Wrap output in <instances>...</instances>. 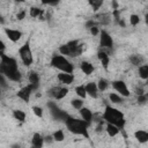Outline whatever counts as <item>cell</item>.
I'll return each mask as SVG.
<instances>
[{
	"mask_svg": "<svg viewBox=\"0 0 148 148\" xmlns=\"http://www.w3.org/2000/svg\"><path fill=\"white\" fill-rule=\"evenodd\" d=\"M5 32H6V35H7V37L12 40V42H17L21 37H22V32L20 31V30H14V29H8V28H6L5 29Z\"/></svg>",
	"mask_w": 148,
	"mask_h": 148,
	"instance_id": "8fae6325",
	"label": "cell"
},
{
	"mask_svg": "<svg viewBox=\"0 0 148 148\" xmlns=\"http://www.w3.org/2000/svg\"><path fill=\"white\" fill-rule=\"evenodd\" d=\"M59 52L61 53V56H71V50L67 46V44H64L59 47Z\"/></svg>",
	"mask_w": 148,
	"mask_h": 148,
	"instance_id": "4dcf8cb0",
	"label": "cell"
},
{
	"mask_svg": "<svg viewBox=\"0 0 148 148\" xmlns=\"http://www.w3.org/2000/svg\"><path fill=\"white\" fill-rule=\"evenodd\" d=\"M147 9H148V8H147Z\"/></svg>",
	"mask_w": 148,
	"mask_h": 148,
	"instance_id": "ee69618b",
	"label": "cell"
},
{
	"mask_svg": "<svg viewBox=\"0 0 148 148\" xmlns=\"http://www.w3.org/2000/svg\"><path fill=\"white\" fill-rule=\"evenodd\" d=\"M89 5L92 7V9L96 12L99 9V7L103 5V0H89Z\"/></svg>",
	"mask_w": 148,
	"mask_h": 148,
	"instance_id": "f1b7e54d",
	"label": "cell"
},
{
	"mask_svg": "<svg viewBox=\"0 0 148 148\" xmlns=\"http://www.w3.org/2000/svg\"><path fill=\"white\" fill-rule=\"evenodd\" d=\"M12 148H21V146L18 143H15V145H12Z\"/></svg>",
	"mask_w": 148,
	"mask_h": 148,
	"instance_id": "ab89813d",
	"label": "cell"
},
{
	"mask_svg": "<svg viewBox=\"0 0 148 148\" xmlns=\"http://www.w3.org/2000/svg\"><path fill=\"white\" fill-rule=\"evenodd\" d=\"M68 92V89L65 87H53L49 90V95L56 99H61L64 98Z\"/></svg>",
	"mask_w": 148,
	"mask_h": 148,
	"instance_id": "9c48e42d",
	"label": "cell"
},
{
	"mask_svg": "<svg viewBox=\"0 0 148 148\" xmlns=\"http://www.w3.org/2000/svg\"><path fill=\"white\" fill-rule=\"evenodd\" d=\"M86 90H87V94H88L89 96H91L92 98H97V91H98L97 83H95V82H89V83L86 86Z\"/></svg>",
	"mask_w": 148,
	"mask_h": 148,
	"instance_id": "7c38bea8",
	"label": "cell"
},
{
	"mask_svg": "<svg viewBox=\"0 0 148 148\" xmlns=\"http://www.w3.org/2000/svg\"><path fill=\"white\" fill-rule=\"evenodd\" d=\"M53 139H54V141H58V142H61L64 139H65V135H64V132L61 131V130H58V131H56L53 134Z\"/></svg>",
	"mask_w": 148,
	"mask_h": 148,
	"instance_id": "83f0119b",
	"label": "cell"
},
{
	"mask_svg": "<svg viewBox=\"0 0 148 148\" xmlns=\"http://www.w3.org/2000/svg\"><path fill=\"white\" fill-rule=\"evenodd\" d=\"M112 87L117 92H120V96H123V97H128L130 96V91H128V89L126 87V83L124 81H120V80L112 81Z\"/></svg>",
	"mask_w": 148,
	"mask_h": 148,
	"instance_id": "52a82bcc",
	"label": "cell"
},
{
	"mask_svg": "<svg viewBox=\"0 0 148 148\" xmlns=\"http://www.w3.org/2000/svg\"><path fill=\"white\" fill-rule=\"evenodd\" d=\"M86 27H87L88 29H91L92 27H95V22H94L92 20H89V21L86 22Z\"/></svg>",
	"mask_w": 148,
	"mask_h": 148,
	"instance_id": "8d00e7d4",
	"label": "cell"
},
{
	"mask_svg": "<svg viewBox=\"0 0 148 148\" xmlns=\"http://www.w3.org/2000/svg\"><path fill=\"white\" fill-rule=\"evenodd\" d=\"M99 35H101V37H99V44H101V46L106 47V49H112V46H113V39H112V37L106 31H104V30H102Z\"/></svg>",
	"mask_w": 148,
	"mask_h": 148,
	"instance_id": "30bf717a",
	"label": "cell"
},
{
	"mask_svg": "<svg viewBox=\"0 0 148 148\" xmlns=\"http://www.w3.org/2000/svg\"><path fill=\"white\" fill-rule=\"evenodd\" d=\"M147 101H148V96L147 95L138 96V104H145Z\"/></svg>",
	"mask_w": 148,
	"mask_h": 148,
	"instance_id": "836d02e7",
	"label": "cell"
},
{
	"mask_svg": "<svg viewBox=\"0 0 148 148\" xmlns=\"http://www.w3.org/2000/svg\"><path fill=\"white\" fill-rule=\"evenodd\" d=\"M89 30H90V34H91L92 36H96V35L101 34V32H99V29H98L96 25H95V27H92V28H91V29H89Z\"/></svg>",
	"mask_w": 148,
	"mask_h": 148,
	"instance_id": "e575fe53",
	"label": "cell"
},
{
	"mask_svg": "<svg viewBox=\"0 0 148 148\" xmlns=\"http://www.w3.org/2000/svg\"><path fill=\"white\" fill-rule=\"evenodd\" d=\"M80 67H81V71H82L86 75H90V74L94 72V66H92L90 62H88V61H82Z\"/></svg>",
	"mask_w": 148,
	"mask_h": 148,
	"instance_id": "ac0fdd59",
	"label": "cell"
},
{
	"mask_svg": "<svg viewBox=\"0 0 148 148\" xmlns=\"http://www.w3.org/2000/svg\"><path fill=\"white\" fill-rule=\"evenodd\" d=\"M47 106H49V109H50V111H51V114L53 116V118H56L57 120H66V118L68 117V114L67 113H65L62 110H60L54 103H52V102H50L49 104H47Z\"/></svg>",
	"mask_w": 148,
	"mask_h": 148,
	"instance_id": "8992f818",
	"label": "cell"
},
{
	"mask_svg": "<svg viewBox=\"0 0 148 148\" xmlns=\"http://www.w3.org/2000/svg\"><path fill=\"white\" fill-rule=\"evenodd\" d=\"M29 14L31 17H39L42 14H44V10L38 7H31L29 10Z\"/></svg>",
	"mask_w": 148,
	"mask_h": 148,
	"instance_id": "7402d4cb",
	"label": "cell"
},
{
	"mask_svg": "<svg viewBox=\"0 0 148 148\" xmlns=\"http://www.w3.org/2000/svg\"><path fill=\"white\" fill-rule=\"evenodd\" d=\"M146 84H147V86H148V79H147V80H146Z\"/></svg>",
	"mask_w": 148,
	"mask_h": 148,
	"instance_id": "b9f144b4",
	"label": "cell"
},
{
	"mask_svg": "<svg viewBox=\"0 0 148 148\" xmlns=\"http://www.w3.org/2000/svg\"><path fill=\"white\" fill-rule=\"evenodd\" d=\"M44 141H45V142H47V143H51L52 141H54L53 135H46V136L44 138Z\"/></svg>",
	"mask_w": 148,
	"mask_h": 148,
	"instance_id": "74e56055",
	"label": "cell"
},
{
	"mask_svg": "<svg viewBox=\"0 0 148 148\" xmlns=\"http://www.w3.org/2000/svg\"><path fill=\"white\" fill-rule=\"evenodd\" d=\"M32 112H34L35 116H37L39 118L43 117V109L39 108V106H32Z\"/></svg>",
	"mask_w": 148,
	"mask_h": 148,
	"instance_id": "d6a6232c",
	"label": "cell"
},
{
	"mask_svg": "<svg viewBox=\"0 0 148 148\" xmlns=\"http://www.w3.org/2000/svg\"><path fill=\"white\" fill-rule=\"evenodd\" d=\"M135 92H136V95H138V96L145 95V92H143V89H142V88H138V89L135 90Z\"/></svg>",
	"mask_w": 148,
	"mask_h": 148,
	"instance_id": "f35d334b",
	"label": "cell"
},
{
	"mask_svg": "<svg viewBox=\"0 0 148 148\" xmlns=\"http://www.w3.org/2000/svg\"><path fill=\"white\" fill-rule=\"evenodd\" d=\"M65 124H66V127L69 132H72L74 134H77V135H83L84 138H89L88 130H87L89 124L86 123L84 120L76 119V118H73V117L68 116L65 120Z\"/></svg>",
	"mask_w": 148,
	"mask_h": 148,
	"instance_id": "3957f363",
	"label": "cell"
},
{
	"mask_svg": "<svg viewBox=\"0 0 148 148\" xmlns=\"http://www.w3.org/2000/svg\"><path fill=\"white\" fill-rule=\"evenodd\" d=\"M80 111V114H81V117H82V120H84L86 123H88V124H90V121L92 120V112L89 110V109H87V108H82L81 110H79Z\"/></svg>",
	"mask_w": 148,
	"mask_h": 148,
	"instance_id": "5bb4252c",
	"label": "cell"
},
{
	"mask_svg": "<svg viewBox=\"0 0 148 148\" xmlns=\"http://www.w3.org/2000/svg\"><path fill=\"white\" fill-rule=\"evenodd\" d=\"M108 86H109V83H108V81L105 79H99L98 82H97V88L101 91H104L108 88Z\"/></svg>",
	"mask_w": 148,
	"mask_h": 148,
	"instance_id": "f546056e",
	"label": "cell"
},
{
	"mask_svg": "<svg viewBox=\"0 0 148 148\" xmlns=\"http://www.w3.org/2000/svg\"><path fill=\"white\" fill-rule=\"evenodd\" d=\"M139 76L142 80H147L148 79V65H141L139 67Z\"/></svg>",
	"mask_w": 148,
	"mask_h": 148,
	"instance_id": "ffe728a7",
	"label": "cell"
},
{
	"mask_svg": "<svg viewBox=\"0 0 148 148\" xmlns=\"http://www.w3.org/2000/svg\"><path fill=\"white\" fill-rule=\"evenodd\" d=\"M145 22H146V24H148V13L145 15Z\"/></svg>",
	"mask_w": 148,
	"mask_h": 148,
	"instance_id": "60d3db41",
	"label": "cell"
},
{
	"mask_svg": "<svg viewBox=\"0 0 148 148\" xmlns=\"http://www.w3.org/2000/svg\"><path fill=\"white\" fill-rule=\"evenodd\" d=\"M16 17H17V20H23L24 17H25V10H22V12H20V13H17V15H16Z\"/></svg>",
	"mask_w": 148,
	"mask_h": 148,
	"instance_id": "d590c367",
	"label": "cell"
},
{
	"mask_svg": "<svg viewBox=\"0 0 148 148\" xmlns=\"http://www.w3.org/2000/svg\"><path fill=\"white\" fill-rule=\"evenodd\" d=\"M119 132H120V130H119L117 126H114V125H112V124H108V125H106V133H108L110 136H116Z\"/></svg>",
	"mask_w": 148,
	"mask_h": 148,
	"instance_id": "d6986e66",
	"label": "cell"
},
{
	"mask_svg": "<svg viewBox=\"0 0 148 148\" xmlns=\"http://www.w3.org/2000/svg\"><path fill=\"white\" fill-rule=\"evenodd\" d=\"M29 82L30 84H38L39 83V75L36 72H30L29 73Z\"/></svg>",
	"mask_w": 148,
	"mask_h": 148,
	"instance_id": "603a6c76",
	"label": "cell"
},
{
	"mask_svg": "<svg viewBox=\"0 0 148 148\" xmlns=\"http://www.w3.org/2000/svg\"><path fill=\"white\" fill-rule=\"evenodd\" d=\"M31 148H35V147H34V146H32V147H31Z\"/></svg>",
	"mask_w": 148,
	"mask_h": 148,
	"instance_id": "7bdbcfd3",
	"label": "cell"
},
{
	"mask_svg": "<svg viewBox=\"0 0 148 148\" xmlns=\"http://www.w3.org/2000/svg\"><path fill=\"white\" fill-rule=\"evenodd\" d=\"M103 119L104 121H106L108 124H112L114 126H117L120 131L124 130L125 127V118L123 112H120L118 109H114L110 105L105 106V111L103 113Z\"/></svg>",
	"mask_w": 148,
	"mask_h": 148,
	"instance_id": "7a4b0ae2",
	"label": "cell"
},
{
	"mask_svg": "<svg viewBox=\"0 0 148 148\" xmlns=\"http://www.w3.org/2000/svg\"><path fill=\"white\" fill-rule=\"evenodd\" d=\"M1 62H0V72L3 76L9 79L10 81H20L21 80V73L17 68V62L14 58H10L6 56L3 52L0 53Z\"/></svg>",
	"mask_w": 148,
	"mask_h": 148,
	"instance_id": "6da1fadb",
	"label": "cell"
},
{
	"mask_svg": "<svg viewBox=\"0 0 148 148\" xmlns=\"http://www.w3.org/2000/svg\"><path fill=\"white\" fill-rule=\"evenodd\" d=\"M71 104H72V106H73L74 109H76V110H81V109L83 108V101H82V99H79V98H73V99L71 101Z\"/></svg>",
	"mask_w": 148,
	"mask_h": 148,
	"instance_id": "4316f807",
	"label": "cell"
},
{
	"mask_svg": "<svg viewBox=\"0 0 148 148\" xmlns=\"http://www.w3.org/2000/svg\"><path fill=\"white\" fill-rule=\"evenodd\" d=\"M75 92H76V95H77L79 97H81V98H86V96L88 95L84 86H77V87L75 88Z\"/></svg>",
	"mask_w": 148,
	"mask_h": 148,
	"instance_id": "484cf974",
	"label": "cell"
},
{
	"mask_svg": "<svg viewBox=\"0 0 148 148\" xmlns=\"http://www.w3.org/2000/svg\"><path fill=\"white\" fill-rule=\"evenodd\" d=\"M18 53H20V58L23 62L24 66H30L34 61V58H32V52H31V49H30V42L29 39L24 43L23 46L20 47L18 50Z\"/></svg>",
	"mask_w": 148,
	"mask_h": 148,
	"instance_id": "5b68a950",
	"label": "cell"
},
{
	"mask_svg": "<svg viewBox=\"0 0 148 148\" xmlns=\"http://www.w3.org/2000/svg\"><path fill=\"white\" fill-rule=\"evenodd\" d=\"M58 80L65 84H71L74 81V76L73 74H68V73H59L58 74Z\"/></svg>",
	"mask_w": 148,
	"mask_h": 148,
	"instance_id": "4fadbf2b",
	"label": "cell"
},
{
	"mask_svg": "<svg viewBox=\"0 0 148 148\" xmlns=\"http://www.w3.org/2000/svg\"><path fill=\"white\" fill-rule=\"evenodd\" d=\"M44 143V138L39 133H35L32 135V146L35 148H42Z\"/></svg>",
	"mask_w": 148,
	"mask_h": 148,
	"instance_id": "e0dca14e",
	"label": "cell"
},
{
	"mask_svg": "<svg viewBox=\"0 0 148 148\" xmlns=\"http://www.w3.org/2000/svg\"><path fill=\"white\" fill-rule=\"evenodd\" d=\"M109 98H110L111 103H114V104H120V103H123V101H124L120 95H117V94H114V92H111V94L109 95Z\"/></svg>",
	"mask_w": 148,
	"mask_h": 148,
	"instance_id": "cb8c5ba5",
	"label": "cell"
},
{
	"mask_svg": "<svg viewBox=\"0 0 148 148\" xmlns=\"http://www.w3.org/2000/svg\"><path fill=\"white\" fill-rule=\"evenodd\" d=\"M134 136L135 139L140 142V143H146L148 142V132L146 131H142V130H139L134 133Z\"/></svg>",
	"mask_w": 148,
	"mask_h": 148,
	"instance_id": "9a60e30c",
	"label": "cell"
},
{
	"mask_svg": "<svg viewBox=\"0 0 148 148\" xmlns=\"http://www.w3.org/2000/svg\"><path fill=\"white\" fill-rule=\"evenodd\" d=\"M142 57L141 56H139V54H132L131 57H130V61L132 62V65H134V66H139L141 62H142Z\"/></svg>",
	"mask_w": 148,
	"mask_h": 148,
	"instance_id": "d4e9b609",
	"label": "cell"
},
{
	"mask_svg": "<svg viewBox=\"0 0 148 148\" xmlns=\"http://www.w3.org/2000/svg\"><path fill=\"white\" fill-rule=\"evenodd\" d=\"M34 90H35V89H34V86L29 83L28 86L21 88V89L17 91L16 95H17V97L21 98L23 102H29V99H30V95H31V92H32Z\"/></svg>",
	"mask_w": 148,
	"mask_h": 148,
	"instance_id": "ba28073f",
	"label": "cell"
},
{
	"mask_svg": "<svg viewBox=\"0 0 148 148\" xmlns=\"http://www.w3.org/2000/svg\"><path fill=\"white\" fill-rule=\"evenodd\" d=\"M97 58H98V59H99V61L102 62L103 67H104L105 69H108V66H109V61H110V59H109V56L106 54V52H104V51H98V53H97Z\"/></svg>",
	"mask_w": 148,
	"mask_h": 148,
	"instance_id": "2e32d148",
	"label": "cell"
},
{
	"mask_svg": "<svg viewBox=\"0 0 148 148\" xmlns=\"http://www.w3.org/2000/svg\"><path fill=\"white\" fill-rule=\"evenodd\" d=\"M130 23H131L132 25L139 24V23H140V17H139L138 15H135V14H132V15L130 16Z\"/></svg>",
	"mask_w": 148,
	"mask_h": 148,
	"instance_id": "1f68e13d",
	"label": "cell"
},
{
	"mask_svg": "<svg viewBox=\"0 0 148 148\" xmlns=\"http://www.w3.org/2000/svg\"><path fill=\"white\" fill-rule=\"evenodd\" d=\"M13 116H14V118L16 120H18L21 123H23L25 120V113L22 110H14L13 111Z\"/></svg>",
	"mask_w": 148,
	"mask_h": 148,
	"instance_id": "44dd1931",
	"label": "cell"
},
{
	"mask_svg": "<svg viewBox=\"0 0 148 148\" xmlns=\"http://www.w3.org/2000/svg\"><path fill=\"white\" fill-rule=\"evenodd\" d=\"M51 66L54 68L60 69L62 73H68L72 74L74 71V66L64 57V56H57L54 54L51 59Z\"/></svg>",
	"mask_w": 148,
	"mask_h": 148,
	"instance_id": "277c9868",
	"label": "cell"
}]
</instances>
